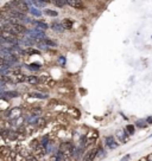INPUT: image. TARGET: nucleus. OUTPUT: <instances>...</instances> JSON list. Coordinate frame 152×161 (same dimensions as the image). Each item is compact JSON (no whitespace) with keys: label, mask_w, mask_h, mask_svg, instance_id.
<instances>
[{"label":"nucleus","mask_w":152,"mask_h":161,"mask_svg":"<svg viewBox=\"0 0 152 161\" xmlns=\"http://www.w3.org/2000/svg\"><path fill=\"white\" fill-rule=\"evenodd\" d=\"M74 149H75V145H74L73 141H62V142L58 145V150L62 152L63 155H64L67 159H71L73 153H74Z\"/></svg>","instance_id":"f257e3e1"},{"label":"nucleus","mask_w":152,"mask_h":161,"mask_svg":"<svg viewBox=\"0 0 152 161\" xmlns=\"http://www.w3.org/2000/svg\"><path fill=\"white\" fill-rule=\"evenodd\" d=\"M0 38H1L5 43H17V35H14L12 31L7 30V28H3L0 32Z\"/></svg>","instance_id":"f03ea898"},{"label":"nucleus","mask_w":152,"mask_h":161,"mask_svg":"<svg viewBox=\"0 0 152 161\" xmlns=\"http://www.w3.org/2000/svg\"><path fill=\"white\" fill-rule=\"evenodd\" d=\"M21 115H23V108H21V107H14V108H11V109L6 113L5 117H6L7 120L12 121V120H16L17 117H19V116H21Z\"/></svg>","instance_id":"7ed1b4c3"},{"label":"nucleus","mask_w":152,"mask_h":161,"mask_svg":"<svg viewBox=\"0 0 152 161\" xmlns=\"http://www.w3.org/2000/svg\"><path fill=\"white\" fill-rule=\"evenodd\" d=\"M12 5L16 7V10L20 11V12H29L30 11V7H29V4L24 0H12Z\"/></svg>","instance_id":"20e7f679"},{"label":"nucleus","mask_w":152,"mask_h":161,"mask_svg":"<svg viewBox=\"0 0 152 161\" xmlns=\"http://www.w3.org/2000/svg\"><path fill=\"white\" fill-rule=\"evenodd\" d=\"M119 141L115 140L114 136H106L105 139V146L109 149V150H113V149H116L119 147Z\"/></svg>","instance_id":"39448f33"},{"label":"nucleus","mask_w":152,"mask_h":161,"mask_svg":"<svg viewBox=\"0 0 152 161\" xmlns=\"http://www.w3.org/2000/svg\"><path fill=\"white\" fill-rule=\"evenodd\" d=\"M98 155V147L96 148H89L82 157V161H93Z\"/></svg>","instance_id":"423d86ee"},{"label":"nucleus","mask_w":152,"mask_h":161,"mask_svg":"<svg viewBox=\"0 0 152 161\" xmlns=\"http://www.w3.org/2000/svg\"><path fill=\"white\" fill-rule=\"evenodd\" d=\"M10 16H11V18H14V19H17V20H18V19H19V20L24 19L25 23H29V21H30L29 18L25 17V13L18 11V10H11V11H10Z\"/></svg>","instance_id":"0eeeda50"},{"label":"nucleus","mask_w":152,"mask_h":161,"mask_svg":"<svg viewBox=\"0 0 152 161\" xmlns=\"http://www.w3.org/2000/svg\"><path fill=\"white\" fill-rule=\"evenodd\" d=\"M13 149L9 146V145H3V146H0V157L1 159H7L9 156H10V154H11V152H12Z\"/></svg>","instance_id":"6e6552de"},{"label":"nucleus","mask_w":152,"mask_h":161,"mask_svg":"<svg viewBox=\"0 0 152 161\" xmlns=\"http://www.w3.org/2000/svg\"><path fill=\"white\" fill-rule=\"evenodd\" d=\"M32 153H34V155H35L36 157H38V159H43V157L48 154V150H46L45 147H43V146L41 145V146L37 147L35 150H32Z\"/></svg>","instance_id":"1a4fd4ad"},{"label":"nucleus","mask_w":152,"mask_h":161,"mask_svg":"<svg viewBox=\"0 0 152 161\" xmlns=\"http://www.w3.org/2000/svg\"><path fill=\"white\" fill-rule=\"evenodd\" d=\"M25 78H26V76L23 72H20L19 70H14L13 71V77H12L13 82H16V83H23V82H25Z\"/></svg>","instance_id":"9d476101"},{"label":"nucleus","mask_w":152,"mask_h":161,"mask_svg":"<svg viewBox=\"0 0 152 161\" xmlns=\"http://www.w3.org/2000/svg\"><path fill=\"white\" fill-rule=\"evenodd\" d=\"M67 4L73 7V9H76V10H81L83 7V3L82 0H67Z\"/></svg>","instance_id":"9b49d317"},{"label":"nucleus","mask_w":152,"mask_h":161,"mask_svg":"<svg viewBox=\"0 0 152 161\" xmlns=\"http://www.w3.org/2000/svg\"><path fill=\"white\" fill-rule=\"evenodd\" d=\"M46 123H48V118L45 116H39L37 118V121L35 122V126L38 128V129H42V128L46 127Z\"/></svg>","instance_id":"f8f14e48"},{"label":"nucleus","mask_w":152,"mask_h":161,"mask_svg":"<svg viewBox=\"0 0 152 161\" xmlns=\"http://www.w3.org/2000/svg\"><path fill=\"white\" fill-rule=\"evenodd\" d=\"M25 82L31 85H37V84H39V77L36 75H29V76H26Z\"/></svg>","instance_id":"ddd939ff"},{"label":"nucleus","mask_w":152,"mask_h":161,"mask_svg":"<svg viewBox=\"0 0 152 161\" xmlns=\"http://www.w3.org/2000/svg\"><path fill=\"white\" fill-rule=\"evenodd\" d=\"M116 136L119 139V142H121V143H125L128 140V133H127V131H120V132H118Z\"/></svg>","instance_id":"4468645a"},{"label":"nucleus","mask_w":152,"mask_h":161,"mask_svg":"<svg viewBox=\"0 0 152 161\" xmlns=\"http://www.w3.org/2000/svg\"><path fill=\"white\" fill-rule=\"evenodd\" d=\"M68 114L74 118H78L81 116V111L76 107H69L68 108Z\"/></svg>","instance_id":"2eb2a0df"},{"label":"nucleus","mask_w":152,"mask_h":161,"mask_svg":"<svg viewBox=\"0 0 152 161\" xmlns=\"http://www.w3.org/2000/svg\"><path fill=\"white\" fill-rule=\"evenodd\" d=\"M51 28L54 30V31H56V32H63L66 28L63 27V24L62 23H58V21H54L52 24H51Z\"/></svg>","instance_id":"dca6fc26"},{"label":"nucleus","mask_w":152,"mask_h":161,"mask_svg":"<svg viewBox=\"0 0 152 161\" xmlns=\"http://www.w3.org/2000/svg\"><path fill=\"white\" fill-rule=\"evenodd\" d=\"M18 141V131L17 129H10L9 131V142Z\"/></svg>","instance_id":"f3484780"},{"label":"nucleus","mask_w":152,"mask_h":161,"mask_svg":"<svg viewBox=\"0 0 152 161\" xmlns=\"http://www.w3.org/2000/svg\"><path fill=\"white\" fill-rule=\"evenodd\" d=\"M32 24L36 25V27H38V28H41V30H43V31L48 30V27H49L48 24L44 23V21H42V20H35V21H32Z\"/></svg>","instance_id":"a211bd4d"},{"label":"nucleus","mask_w":152,"mask_h":161,"mask_svg":"<svg viewBox=\"0 0 152 161\" xmlns=\"http://www.w3.org/2000/svg\"><path fill=\"white\" fill-rule=\"evenodd\" d=\"M39 146H41V140L39 139H34V140L30 141V143H29V148L31 150H35Z\"/></svg>","instance_id":"6ab92c4d"},{"label":"nucleus","mask_w":152,"mask_h":161,"mask_svg":"<svg viewBox=\"0 0 152 161\" xmlns=\"http://www.w3.org/2000/svg\"><path fill=\"white\" fill-rule=\"evenodd\" d=\"M31 96H32L34 99H38V100H46L48 99V95L46 94H42V92H38V91L31 92Z\"/></svg>","instance_id":"aec40b11"},{"label":"nucleus","mask_w":152,"mask_h":161,"mask_svg":"<svg viewBox=\"0 0 152 161\" xmlns=\"http://www.w3.org/2000/svg\"><path fill=\"white\" fill-rule=\"evenodd\" d=\"M62 24H63V27H64L66 30H71L73 26H74V21H73V19H69V18L64 19Z\"/></svg>","instance_id":"412c9836"},{"label":"nucleus","mask_w":152,"mask_h":161,"mask_svg":"<svg viewBox=\"0 0 152 161\" xmlns=\"http://www.w3.org/2000/svg\"><path fill=\"white\" fill-rule=\"evenodd\" d=\"M56 84H57V82L55 81V79H52V78H46V81L43 83V85H45L46 88H55L56 87Z\"/></svg>","instance_id":"4be33fe9"},{"label":"nucleus","mask_w":152,"mask_h":161,"mask_svg":"<svg viewBox=\"0 0 152 161\" xmlns=\"http://www.w3.org/2000/svg\"><path fill=\"white\" fill-rule=\"evenodd\" d=\"M43 42L45 43V45H46L48 48H55V46H57V43L54 42V40L50 39V38H43Z\"/></svg>","instance_id":"5701e85b"},{"label":"nucleus","mask_w":152,"mask_h":161,"mask_svg":"<svg viewBox=\"0 0 152 161\" xmlns=\"http://www.w3.org/2000/svg\"><path fill=\"white\" fill-rule=\"evenodd\" d=\"M3 95L6 96V97H11V99H13V97H18V96H19V92L12 90V91H4Z\"/></svg>","instance_id":"b1692460"},{"label":"nucleus","mask_w":152,"mask_h":161,"mask_svg":"<svg viewBox=\"0 0 152 161\" xmlns=\"http://www.w3.org/2000/svg\"><path fill=\"white\" fill-rule=\"evenodd\" d=\"M42 113H43V109H42L41 107H35V108H32V109H31V114H32V115L41 116V115H42Z\"/></svg>","instance_id":"393cba45"},{"label":"nucleus","mask_w":152,"mask_h":161,"mask_svg":"<svg viewBox=\"0 0 152 161\" xmlns=\"http://www.w3.org/2000/svg\"><path fill=\"white\" fill-rule=\"evenodd\" d=\"M27 68H29L30 70L37 71V70H39V69L42 68V65H41L39 63H34V64H29V65H27Z\"/></svg>","instance_id":"a878e982"},{"label":"nucleus","mask_w":152,"mask_h":161,"mask_svg":"<svg viewBox=\"0 0 152 161\" xmlns=\"http://www.w3.org/2000/svg\"><path fill=\"white\" fill-rule=\"evenodd\" d=\"M52 3L57 7H64L67 5V0H52Z\"/></svg>","instance_id":"bb28decb"},{"label":"nucleus","mask_w":152,"mask_h":161,"mask_svg":"<svg viewBox=\"0 0 152 161\" xmlns=\"http://www.w3.org/2000/svg\"><path fill=\"white\" fill-rule=\"evenodd\" d=\"M30 13L35 17H41L42 16V12L37 9V7H30Z\"/></svg>","instance_id":"cd10ccee"},{"label":"nucleus","mask_w":152,"mask_h":161,"mask_svg":"<svg viewBox=\"0 0 152 161\" xmlns=\"http://www.w3.org/2000/svg\"><path fill=\"white\" fill-rule=\"evenodd\" d=\"M44 13L50 16V17H57L58 16V12L57 11H54V10H50V9H45L44 10Z\"/></svg>","instance_id":"c85d7f7f"},{"label":"nucleus","mask_w":152,"mask_h":161,"mask_svg":"<svg viewBox=\"0 0 152 161\" xmlns=\"http://www.w3.org/2000/svg\"><path fill=\"white\" fill-rule=\"evenodd\" d=\"M136 124L139 127V128H146L147 127V121L146 120H138L137 122H136Z\"/></svg>","instance_id":"c756f323"},{"label":"nucleus","mask_w":152,"mask_h":161,"mask_svg":"<svg viewBox=\"0 0 152 161\" xmlns=\"http://www.w3.org/2000/svg\"><path fill=\"white\" fill-rule=\"evenodd\" d=\"M126 131H127L128 135H133V134H134V127H133L132 124H128V126L126 127Z\"/></svg>","instance_id":"7c9ffc66"},{"label":"nucleus","mask_w":152,"mask_h":161,"mask_svg":"<svg viewBox=\"0 0 152 161\" xmlns=\"http://www.w3.org/2000/svg\"><path fill=\"white\" fill-rule=\"evenodd\" d=\"M58 92L59 94H69L70 90L68 88H66V87H62V88H58Z\"/></svg>","instance_id":"2f4dec72"},{"label":"nucleus","mask_w":152,"mask_h":161,"mask_svg":"<svg viewBox=\"0 0 152 161\" xmlns=\"http://www.w3.org/2000/svg\"><path fill=\"white\" fill-rule=\"evenodd\" d=\"M26 161H39V159H38V157H36L34 154H31V155H30V156L26 159Z\"/></svg>","instance_id":"473e14b6"},{"label":"nucleus","mask_w":152,"mask_h":161,"mask_svg":"<svg viewBox=\"0 0 152 161\" xmlns=\"http://www.w3.org/2000/svg\"><path fill=\"white\" fill-rule=\"evenodd\" d=\"M130 159H131V155H130V154H127V155H125L123 159H121L120 161H128Z\"/></svg>","instance_id":"72a5a7b5"},{"label":"nucleus","mask_w":152,"mask_h":161,"mask_svg":"<svg viewBox=\"0 0 152 161\" xmlns=\"http://www.w3.org/2000/svg\"><path fill=\"white\" fill-rule=\"evenodd\" d=\"M39 1L42 4H49V3H51V0H39Z\"/></svg>","instance_id":"f704fd0d"},{"label":"nucleus","mask_w":152,"mask_h":161,"mask_svg":"<svg viewBox=\"0 0 152 161\" xmlns=\"http://www.w3.org/2000/svg\"><path fill=\"white\" fill-rule=\"evenodd\" d=\"M146 159H147V161H152V154H148L146 156Z\"/></svg>","instance_id":"c9c22d12"},{"label":"nucleus","mask_w":152,"mask_h":161,"mask_svg":"<svg viewBox=\"0 0 152 161\" xmlns=\"http://www.w3.org/2000/svg\"><path fill=\"white\" fill-rule=\"evenodd\" d=\"M59 62H61V63H62V64H66V59H64V57H61Z\"/></svg>","instance_id":"e433bc0d"},{"label":"nucleus","mask_w":152,"mask_h":161,"mask_svg":"<svg viewBox=\"0 0 152 161\" xmlns=\"http://www.w3.org/2000/svg\"><path fill=\"white\" fill-rule=\"evenodd\" d=\"M146 121H147V123H148V124H151V123H152V117H147V118H146Z\"/></svg>","instance_id":"4c0bfd02"},{"label":"nucleus","mask_w":152,"mask_h":161,"mask_svg":"<svg viewBox=\"0 0 152 161\" xmlns=\"http://www.w3.org/2000/svg\"><path fill=\"white\" fill-rule=\"evenodd\" d=\"M139 161H147V159H146V157H141Z\"/></svg>","instance_id":"58836bf2"},{"label":"nucleus","mask_w":152,"mask_h":161,"mask_svg":"<svg viewBox=\"0 0 152 161\" xmlns=\"http://www.w3.org/2000/svg\"><path fill=\"white\" fill-rule=\"evenodd\" d=\"M3 117V115H1V111H0V118H1Z\"/></svg>","instance_id":"ea45409f"},{"label":"nucleus","mask_w":152,"mask_h":161,"mask_svg":"<svg viewBox=\"0 0 152 161\" xmlns=\"http://www.w3.org/2000/svg\"><path fill=\"white\" fill-rule=\"evenodd\" d=\"M148 138H152V134H151V135H150V136H148Z\"/></svg>","instance_id":"a19ab883"},{"label":"nucleus","mask_w":152,"mask_h":161,"mask_svg":"<svg viewBox=\"0 0 152 161\" xmlns=\"http://www.w3.org/2000/svg\"><path fill=\"white\" fill-rule=\"evenodd\" d=\"M151 37H152V36H151Z\"/></svg>","instance_id":"79ce46f5"}]
</instances>
